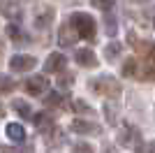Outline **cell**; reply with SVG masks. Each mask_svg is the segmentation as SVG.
<instances>
[{
  "mask_svg": "<svg viewBox=\"0 0 155 153\" xmlns=\"http://www.w3.org/2000/svg\"><path fill=\"white\" fill-rule=\"evenodd\" d=\"M0 153H28V151H19L14 146H0Z\"/></svg>",
  "mask_w": 155,
  "mask_h": 153,
  "instance_id": "27",
  "label": "cell"
},
{
  "mask_svg": "<svg viewBox=\"0 0 155 153\" xmlns=\"http://www.w3.org/2000/svg\"><path fill=\"white\" fill-rule=\"evenodd\" d=\"M70 21H72V25L77 28L79 37H84V39H93L95 37L97 23H95V19H93L88 12H74L70 16Z\"/></svg>",
  "mask_w": 155,
  "mask_h": 153,
  "instance_id": "2",
  "label": "cell"
},
{
  "mask_svg": "<svg viewBox=\"0 0 155 153\" xmlns=\"http://www.w3.org/2000/svg\"><path fill=\"white\" fill-rule=\"evenodd\" d=\"M139 130H137L134 125H125L123 127V132L118 134V144H120V146H137V144H139Z\"/></svg>",
  "mask_w": 155,
  "mask_h": 153,
  "instance_id": "11",
  "label": "cell"
},
{
  "mask_svg": "<svg viewBox=\"0 0 155 153\" xmlns=\"http://www.w3.org/2000/svg\"><path fill=\"white\" fill-rule=\"evenodd\" d=\"M0 14L9 21H19L21 19V5L19 0H0Z\"/></svg>",
  "mask_w": 155,
  "mask_h": 153,
  "instance_id": "8",
  "label": "cell"
},
{
  "mask_svg": "<svg viewBox=\"0 0 155 153\" xmlns=\"http://www.w3.org/2000/svg\"><path fill=\"white\" fill-rule=\"evenodd\" d=\"M77 39H79V32H77V28L72 25V21L67 19L63 25H60V30H58V44L60 46H72Z\"/></svg>",
  "mask_w": 155,
  "mask_h": 153,
  "instance_id": "4",
  "label": "cell"
},
{
  "mask_svg": "<svg viewBox=\"0 0 155 153\" xmlns=\"http://www.w3.org/2000/svg\"><path fill=\"white\" fill-rule=\"evenodd\" d=\"M58 86L60 88H72L74 86V74H67V72H60V76H58Z\"/></svg>",
  "mask_w": 155,
  "mask_h": 153,
  "instance_id": "21",
  "label": "cell"
},
{
  "mask_svg": "<svg viewBox=\"0 0 155 153\" xmlns=\"http://www.w3.org/2000/svg\"><path fill=\"white\" fill-rule=\"evenodd\" d=\"M2 49H5V46H2V42H0V56H2Z\"/></svg>",
  "mask_w": 155,
  "mask_h": 153,
  "instance_id": "28",
  "label": "cell"
},
{
  "mask_svg": "<svg viewBox=\"0 0 155 153\" xmlns=\"http://www.w3.org/2000/svg\"><path fill=\"white\" fill-rule=\"evenodd\" d=\"M137 65H139L137 58H125V63H123V76H125V79L137 76Z\"/></svg>",
  "mask_w": 155,
  "mask_h": 153,
  "instance_id": "17",
  "label": "cell"
},
{
  "mask_svg": "<svg viewBox=\"0 0 155 153\" xmlns=\"http://www.w3.org/2000/svg\"><path fill=\"white\" fill-rule=\"evenodd\" d=\"M116 2H118V0H93V5H95L97 9H104V12H107V9H111Z\"/></svg>",
  "mask_w": 155,
  "mask_h": 153,
  "instance_id": "26",
  "label": "cell"
},
{
  "mask_svg": "<svg viewBox=\"0 0 155 153\" xmlns=\"http://www.w3.org/2000/svg\"><path fill=\"white\" fill-rule=\"evenodd\" d=\"M35 65H37V60L28 53H14L9 58V70L12 72H30Z\"/></svg>",
  "mask_w": 155,
  "mask_h": 153,
  "instance_id": "3",
  "label": "cell"
},
{
  "mask_svg": "<svg viewBox=\"0 0 155 153\" xmlns=\"http://www.w3.org/2000/svg\"><path fill=\"white\" fill-rule=\"evenodd\" d=\"M134 2H148V0H134Z\"/></svg>",
  "mask_w": 155,
  "mask_h": 153,
  "instance_id": "29",
  "label": "cell"
},
{
  "mask_svg": "<svg viewBox=\"0 0 155 153\" xmlns=\"http://www.w3.org/2000/svg\"><path fill=\"white\" fill-rule=\"evenodd\" d=\"M72 132L77 134H100V125L93 121H84V118H74V121L70 123Z\"/></svg>",
  "mask_w": 155,
  "mask_h": 153,
  "instance_id": "9",
  "label": "cell"
},
{
  "mask_svg": "<svg viewBox=\"0 0 155 153\" xmlns=\"http://www.w3.org/2000/svg\"><path fill=\"white\" fill-rule=\"evenodd\" d=\"M72 153H95V148L88 144V141H77L72 146Z\"/></svg>",
  "mask_w": 155,
  "mask_h": 153,
  "instance_id": "23",
  "label": "cell"
},
{
  "mask_svg": "<svg viewBox=\"0 0 155 153\" xmlns=\"http://www.w3.org/2000/svg\"><path fill=\"white\" fill-rule=\"evenodd\" d=\"M72 107H74V111H79V114H84V116H91L93 114V107H91V104H86L84 100H79V97L72 102Z\"/></svg>",
  "mask_w": 155,
  "mask_h": 153,
  "instance_id": "20",
  "label": "cell"
},
{
  "mask_svg": "<svg viewBox=\"0 0 155 153\" xmlns=\"http://www.w3.org/2000/svg\"><path fill=\"white\" fill-rule=\"evenodd\" d=\"M143 81H155V46L146 53L143 58V65H141V72H139Z\"/></svg>",
  "mask_w": 155,
  "mask_h": 153,
  "instance_id": "10",
  "label": "cell"
},
{
  "mask_svg": "<svg viewBox=\"0 0 155 153\" xmlns=\"http://www.w3.org/2000/svg\"><path fill=\"white\" fill-rule=\"evenodd\" d=\"M14 90V79H9L7 74H0V93H9Z\"/></svg>",
  "mask_w": 155,
  "mask_h": 153,
  "instance_id": "22",
  "label": "cell"
},
{
  "mask_svg": "<svg viewBox=\"0 0 155 153\" xmlns=\"http://www.w3.org/2000/svg\"><path fill=\"white\" fill-rule=\"evenodd\" d=\"M7 35H9V37L14 39V42H16V44H28V42H30V37H28V32H23L19 28V23H9L7 25Z\"/></svg>",
  "mask_w": 155,
  "mask_h": 153,
  "instance_id": "15",
  "label": "cell"
},
{
  "mask_svg": "<svg viewBox=\"0 0 155 153\" xmlns=\"http://www.w3.org/2000/svg\"><path fill=\"white\" fill-rule=\"evenodd\" d=\"M88 88H91L93 93H97V95H102V97H118L120 90H123V86H120V81H118L116 76L104 74V76L91 79V81H88Z\"/></svg>",
  "mask_w": 155,
  "mask_h": 153,
  "instance_id": "1",
  "label": "cell"
},
{
  "mask_svg": "<svg viewBox=\"0 0 155 153\" xmlns=\"http://www.w3.org/2000/svg\"><path fill=\"white\" fill-rule=\"evenodd\" d=\"M65 63H67V58L63 53H49V58L44 60V72L46 74H56V72H63L65 70Z\"/></svg>",
  "mask_w": 155,
  "mask_h": 153,
  "instance_id": "7",
  "label": "cell"
},
{
  "mask_svg": "<svg viewBox=\"0 0 155 153\" xmlns=\"http://www.w3.org/2000/svg\"><path fill=\"white\" fill-rule=\"evenodd\" d=\"M60 102H63V100H60L58 93H46V97H44V104H46V107H56V104H60Z\"/></svg>",
  "mask_w": 155,
  "mask_h": 153,
  "instance_id": "25",
  "label": "cell"
},
{
  "mask_svg": "<svg viewBox=\"0 0 155 153\" xmlns=\"http://www.w3.org/2000/svg\"><path fill=\"white\" fill-rule=\"evenodd\" d=\"M120 51H123V44H120V42H109V44L104 46V56H107V60H116V58L120 56Z\"/></svg>",
  "mask_w": 155,
  "mask_h": 153,
  "instance_id": "16",
  "label": "cell"
},
{
  "mask_svg": "<svg viewBox=\"0 0 155 153\" xmlns=\"http://www.w3.org/2000/svg\"><path fill=\"white\" fill-rule=\"evenodd\" d=\"M104 30H107V35L109 37H116V32H118V25H116V19L114 16H104Z\"/></svg>",
  "mask_w": 155,
  "mask_h": 153,
  "instance_id": "19",
  "label": "cell"
},
{
  "mask_svg": "<svg viewBox=\"0 0 155 153\" xmlns=\"http://www.w3.org/2000/svg\"><path fill=\"white\" fill-rule=\"evenodd\" d=\"M137 153H155V141H139V144H137Z\"/></svg>",
  "mask_w": 155,
  "mask_h": 153,
  "instance_id": "24",
  "label": "cell"
},
{
  "mask_svg": "<svg viewBox=\"0 0 155 153\" xmlns=\"http://www.w3.org/2000/svg\"><path fill=\"white\" fill-rule=\"evenodd\" d=\"M74 60H77L81 67H88V70H95L97 65H100V60H97V56H95L93 49H77Z\"/></svg>",
  "mask_w": 155,
  "mask_h": 153,
  "instance_id": "6",
  "label": "cell"
},
{
  "mask_svg": "<svg viewBox=\"0 0 155 153\" xmlns=\"http://www.w3.org/2000/svg\"><path fill=\"white\" fill-rule=\"evenodd\" d=\"M5 132H7V137L12 141H16V144H23V141H26V127L21 125V123H7Z\"/></svg>",
  "mask_w": 155,
  "mask_h": 153,
  "instance_id": "13",
  "label": "cell"
},
{
  "mask_svg": "<svg viewBox=\"0 0 155 153\" xmlns=\"http://www.w3.org/2000/svg\"><path fill=\"white\" fill-rule=\"evenodd\" d=\"M53 16H56V9H53V7H44V9L35 16V28H37V30H46L49 23L53 21Z\"/></svg>",
  "mask_w": 155,
  "mask_h": 153,
  "instance_id": "12",
  "label": "cell"
},
{
  "mask_svg": "<svg viewBox=\"0 0 155 153\" xmlns=\"http://www.w3.org/2000/svg\"><path fill=\"white\" fill-rule=\"evenodd\" d=\"M104 114H107V123H109V125H116L118 123V107L114 102H107V104H104Z\"/></svg>",
  "mask_w": 155,
  "mask_h": 153,
  "instance_id": "18",
  "label": "cell"
},
{
  "mask_svg": "<svg viewBox=\"0 0 155 153\" xmlns=\"http://www.w3.org/2000/svg\"><path fill=\"white\" fill-rule=\"evenodd\" d=\"M12 109L21 116V118H23V121H30V118H32V107L28 104L26 100H19V97H14V100H12Z\"/></svg>",
  "mask_w": 155,
  "mask_h": 153,
  "instance_id": "14",
  "label": "cell"
},
{
  "mask_svg": "<svg viewBox=\"0 0 155 153\" xmlns=\"http://www.w3.org/2000/svg\"><path fill=\"white\" fill-rule=\"evenodd\" d=\"M46 88H49V79L42 76V74H32L26 81V93H30V95H35V97L46 93Z\"/></svg>",
  "mask_w": 155,
  "mask_h": 153,
  "instance_id": "5",
  "label": "cell"
}]
</instances>
